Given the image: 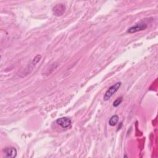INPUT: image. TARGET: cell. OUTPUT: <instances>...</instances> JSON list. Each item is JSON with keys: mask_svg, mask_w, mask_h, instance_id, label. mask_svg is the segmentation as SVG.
<instances>
[{"mask_svg": "<svg viewBox=\"0 0 158 158\" xmlns=\"http://www.w3.org/2000/svg\"><path fill=\"white\" fill-rule=\"evenodd\" d=\"M121 85H122L121 82H117L114 85L109 87L104 96V100L106 101H108L113 96V94H114L117 91V90L120 88Z\"/></svg>", "mask_w": 158, "mask_h": 158, "instance_id": "6da1fadb", "label": "cell"}, {"mask_svg": "<svg viewBox=\"0 0 158 158\" xmlns=\"http://www.w3.org/2000/svg\"><path fill=\"white\" fill-rule=\"evenodd\" d=\"M147 28V25L142 22H140L136 24H135L134 26L131 27L128 29V33H134L137 31H139L141 30H144Z\"/></svg>", "mask_w": 158, "mask_h": 158, "instance_id": "7a4b0ae2", "label": "cell"}, {"mask_svg": "<svg viewBox=\"0 0 158 158\" xmlns=\"http://www.w3.org/2000/svg\"><path fill=\"white\" fill-rule=\"evenodd\" d=\"M56 123L60 126H61L62 128H66L70 126L72 121L69 118L64 117H60L57 118L56 120Z\"/></svg>", "mask_w": 158, "mask_h": 158, "instance_id": "3957f363", "label": "cell"}, {"mask_svg": "<svg viewBox=\"0 0 158 158\" xmlns=\"http://www.w3.org/2000/svg\"><path fill=\"white\" fill-rule=\"evenodd\" d=\"M65 10V7L64 4H56L55 6L53 7L52 8V11L53 13L57 15V16H60L62 15Z\"/></svg>", "mask_w": 158, "mask_h": 158, "instance_id": "277c9868", "label": "cell"}, {"mask_svg": "<svg viewBox=\"0 0 158 158\" xmlns=\"http://www.w3.org/2000/svg\"><path fill=\"white\" fill-rule=\"evenodd\" d=\"M6 157H15L17 156V151L14 147H6L3 150Z\"/></svg>", "mask_w": 158, "mask_h": 158, "instance_id": "5b68a950", "label": "cell"}, {"mask_svg": "<svg viewBox=\"0 0 158 158\" xmlns=\"http://www.w3.org/2000/svg\"><path fill=\"white\" fill-rule=\"evenodd\" d=\"M118 121V116L117 115H114L110 117L109 121V124L110 126H115Z\"/></svg>", "mask_w": 158, "mask_h": 158, "instance_id": "8992f818", "label": "cell"}, {"mask_svg": "<svg viewBox=\"0 0 158 158\" xmlns=\"http://www.w3.org/2000/svg\"><path fill=\"white\" fill-rule=\"evenodd\" d=\"M122 97H120V98H117V99L113 102V106H114V107H117V106H118L120 104V103L122 102Z\"/></svg>", "mask_w": 158, "mask_h": 158, "instance_id": "52a82bcc", "label": "cell"}]
</instances>
